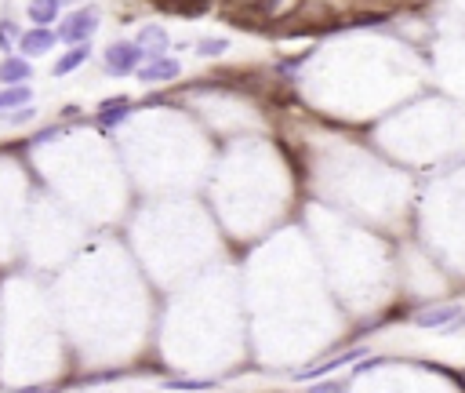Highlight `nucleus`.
Masks as SVG:
<instances>
[{
    "instance_id": "obj_1",
    "label": "nucleus",
    "mask_w": 465,
    "mask_h": 393,
    "mask_svg": "<svg viewBox=\"0 0 465 393\" xmlns=\"http://www.w3.org/2000/svg\"><path fill=\"white\" fill-rule=\"evenodd\" d=\"M142 59H146V47L142 44H113L106 52V73H113V77H127V73H135L142 66Z\"/></svg>"
},
{
    "instance_id": "obj_2",
    "label": "nucleus",
    "mask_w": 465,
    "mask_h": 393,
    "mask_svg": "<svg viewBox=\"0 0 465 393\" xmlns=\"http://www.w3.org/2000/svg\"><path fill=\"white\" fill-rule=\"evenodd\" d=\"M95 26H98V15H95L91 8H80V11H73V15H66L58 36H62L66 44H84L87 36L95 33Z\"/></svg>"
},
{
    "instance_id": "obj_3",
    "label": "nucleus",
    "mask_w": 465,
    "mask_h": 393,
    "mask_svg": "<svg viewBox=\"0 0 465 393\" xmlns=\"http://www.w3.org/2000/svg\"><path fill=\"white\" fill-rule=\"evenodd\" d=\"M135 73H138V77L146 81V84H160V81H175L178 73H182V66H178L175 59L153 55V62H149V66H138Z\"/></svg>"
},
{
    "instance_id": "obj_4",
    "label": "nucleus",
    "mask_w": 465,
    "mask_h": 393,
    "mask_svg": "<svg viewBox=\"0 0 465 393\" xmlns=\"http://www.w3.org/2000/svg\"><path fill=\"white\" fill-rule=\"evenodd\" d=\"M58 41V33H51L47 26H36L30 33H22V41H19V52L22 55H47L51 47H55Z\"/></svg>"
},
{
    "instance_id": "obj_5",
    "label": "nucleus",
    "mask_w": 465,
    "mask_h": 393,
    "mask_svg": "<svg viewBox=\"0 0 465 393\" xmlns=\"http://www.w3.org/2000/svg\"><path fill=\"white\" fill-rule=\"evenodd\" d=\"M87 55H91V47H87V41H84V44H69V52L55 62V77H66V73L80 70L84 62H87Z\"/></svg>"
},
{
    "instance_id": "obj_6",
    "label": "nucleus",
    "mask_w": 465,
    "mask_h": 393,
    "mask_svg": "<svg viewBox=\"0 0 465 393\" xmlns=\"http://www.w3.org/2000/svg\"><path fill=\"white\" fill-rule=\"evenodd\" d=\"M30 62L25 59H15V55H8L4 62H0V81L4 84H22V81H30Z\"/></svg>"
},
{
    "instance_id": "obj_7",
    "label": "nucleus",
    "mask_w": 465,
    "mask_h": 393,
    "mask_svg": "<svg viewBox=\"0 0 465 393\" xmlns=\"http://www.w3.org/2000/svg\"><path fill=\"white\" fill-rule=\"evenodd\" d=\"M58 4L62 0H30V19H33V26H51L58 15Z\"/></svg>"
},
{
    "instance_id": "obj_8",
    "label": "nucleus",
    "mask_w": 465,
    "mask_h": 393,
    "mask_svg": "<svg viewBox=\"0 0 465 393\" xmlns=\"http://www.w3.org/2000/svg\"><path fill=\"white\" fill-rule=\"evenodd\" d=\"M360 353H364V346H360V350H349V353H342V357H331V361H324V364L305 368V372H302L299 379H316V375H327V372H334V368H342V364H349V361H356Z\"/></svg>"
},
{
    "instance_id": "obj_9",
    "label": "nucleus",
    "mask_w": 465,
    "mask_h": 393,
    "mask_svg": "<svg viewBox=\"0 0 465 393\" xmlns=\"http://www.w3.org/2000/svg\"><path fill=\"white\" fill-rule=\"evenodd\" d=\"M135 44L149 47L153 55H160L164 47H167V30H164V26H142V33H138V41H135Z\"/></svg>"
},
{
    "instance_id": "obj_10",
    "label": "nucleus",
    "mask_w": 465,
    "mask_h": 393,
    "mask_svg": "<svg viewBox=\"0 0 465 393\" xmlns=\"http://www.w3.org/2000/svg\"><path fill=\"white\" fill-rule=\"evenodd\" d=\"M127 117V98H109V103H102V109H98V120L106 124H120Z\"/></svg>"
},
{
    "instance_id": "obj_11",
    "label": "nucleus",
    "mask_w": 465,
    "mask_h": 393,
    "mask_svg": "<svg viewBox=\"0 0 465 393\" xmlns=\"http://www.w3.org/2000/svg\"><path fill=\"white\" fill-rule=\"evenodd\" d=\"M30 103V87L25 84H8L0 92V109H15V106H25Z\"/></svg>"
},
{
    "instance_id": "obj_12",
    "label": "nucleus",
    "mask_w": 465,
    "mask_h": 393,
    "mask_svg": "<svg viewBox=\"0 0 465 393\" xmlns=\"http://www.w3.org/2000/svg\"><path fill=\"white\" fill-rule=\"evenodd\" d=\"M197 52H200L204 59H215V55H222V52H226V41H200Z\"/></svg>"
},
{
    "instance_id": "obj_13",
    "label": "nucleus",
    "mask_w": 465,
    "mask_h": 393,
    "mask_svg": "<svg viewBox=\"0 0 465 393\" xmlns=\"http://www.w3.org/2000/svg\"><path fill=\"white\" fill-rule=\"evenodd\" d=\"M11 41V22H4V26H0V44H8Z\"/></svg>"
},
{
    "instance_id": "obj_14",
    "label": "nucleus",
    "mask_w": 465,
    "mask_h": 393,
    "mask_svg": "<svg viewBox=\"0 0 465 393\" xmlns=\"http://www.w3.org/2000/svg\"><path fill=\"white\" fill-rule=\"evenodd\" d=\"M273 4H277V0H258V8H262V11H273Z\"/></svg>"
}]
</instances>
